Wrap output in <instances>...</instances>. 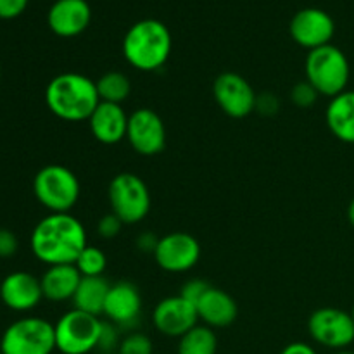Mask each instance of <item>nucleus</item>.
<instances>
[{
  "mask_svg": "<svg viewBox=\"0 0 354 354\" xmlns=\"http://www.w3.org/2000/svg\"><path fill=\"white\" fill-rule=\"evenodd\" d=\"M335 354H354L353 351H348V349H342V351H337Z\"/></svg>",
  "mask_w": 354,
  "mask_h": 354,
  "instance_id": "obj_37",
  "label": "nucleus"
},
{
  "mask_svg": "<svg viewBox=\"0 0 354 354\" xmlns=\"http://www.w3.org/2000/svg\"><path fill=\"white\" fill-rule=\"evenodd\" d=\"M211 283H207L206 280H201V279H192L189 280V282L183 283L182 287V292H180V296L185 297L187 301H190V303L196 304L197 301L203 297V294L206 292L207 289H209Z\"/></svg>",
  "mask_w": 354,
  "mask_h": 354,
  "instance_id": "obj_30",
  "label": "nucleus"
},
{
  "mask_svg": "<svg viewBox=\"0 0 354 354\" xmlns=\"http://www.w3.org/2000/svg\"><path fill=\"white\" fill-rule=\"evenodd\" d=\"M279 99H277L275 95H272V93H261V95H258V99H256L254 111L265 114V116H272V114H275L277 111H279Z\"/></svg>",
  "mask_w": 354,
  "mask_h": 354,
  "instance_id": "obj_33",
  "label": "nucleus"
},
{
  "mask_svg": "<svg viewBox=\"0 0 354 354\" xmlns=\"http://www.w3.org/2000/svg\"><path fill=\"white\" fill-rule=\"evenodd\" d=\"M213 97L220 109L235 120L254 113L256 99H258L251 83L244 76L232 71L216 76L213 83Z\"/></svg>",
  "mask_w": 354,
  "mask_h": 354,
  "instance_id": "obj_10",
  "label": "nucleus"
},
{
  "mask_svg": "<svg viewBox=\"0 0 354 354\" xmlns=\"http://www.w3.org/2000/svg\"><path fill=\"white\" fill-rule=\"evenodd\" d=\"M325 121L335 138L346 144H354V90H346L330 99Z\"/></svg>",
  "mask_w": 354,
  "mask_h": 354,
  "instance_id": "obj_21",
  "label": "nucleus"
},
{
  "mask_svg": "<svg viewBox=\"0 0 354 354\" xmlns=\"http://www.w3.org/2000/svg\"><path fill=\"white\" fill-rule=\"evenodd\" d=\"M201 258V245L187 232H171L159 237L154 259L168 273H183L192 270Z\"/></svg>",
  "mask_w": 354,
  "mask_h": 354,
  "instance_id": "obj_12",
  "label": "nucleus"
},
{
  "mask_svg": "<svg viewBox=\"0 0 354 354\" xmlns=\"http://www.w3.org/2000/svg\"><path fill=\"white\" fill-rule=\"evenodd\" d=\"M30 245L38 261L54 266L75 265L88 242L78 218L69 213H50L35 225Z\"/></svg>",
  "mask_w": 354,
  "mask_h": 354,
  "instance_id": "obj_1",
  "label": "nucleus"
},
{
  "mask_svg": "<svg viewBox=\"0 0 354 354\" xmlns=\"http://www.w3.org/2000/svg\"><path fill=\"white\" fill-rule=\"evenodd\" d=\"M128 116L121 104L100 102L92 116L88 118V127L93 138L104 145L120 144L127 138Z\"/></svg>",
  "mask_w": 354,
  "mask_h": 354,
  "instance_id": "obj_18",
  "label": "nucleus"
},
{
  "mask_svg": "<svg viewBox=\"0 0 354 354\" xmlns=\"http://www.w3.org/2000/svg\"><path fill=\"white\" fill-rule=\"evenodd\" d=\"M171 54V33L158 19H142L127 31L123 38V55L128 64L138 71H158Z\"/></svg>",
  "mask_w": 354,
  "mask_h": 354,
  "instance_id": "obj_3",
  "label": "nucleus"
},
{
  "mask_svg": "<svg viewBox=\"0 0 354 354\" xmlns=\"http://www.w3.org/2000/svg\"><path fill=\"white\" fill-rule=\"evenodd\" d=\"M111 213L124 225H135L144 220L151 211V192L144 180L135 173H120L107 189Z\"/></svg>",
  "mask_w": 354,
  "mask_h": 354,
  "instance_id": "obj_6",
  "label": "nucleus"
},
{
  "mask_svg": "<svg viewBox=\"0 0 354 354\" xmlns=\"http://www.w3.org/2000/svg\"><path fill=\"white\" fill-rule=\"evenodd\" d=\"M351 68L344 52L328 44L310 50L306 57V80L320 95L334 99L346 92Z\"/></svg>",
  "mask_w": 354,
  "mask_h": 354,
  "instance_id": "obj_4",
  "label": "nucleus"
},
{
  "mask_svg": "<svg viewBox=\"0 0 354 354\" xmlns=\"http://www.w3.org/2000/svg\"><path fill=\"white\" fill-rule=\"evenodd\" d=\"M45 102L48 111L59 120L78 123L88 121L100 104V97L92 78L80 73H62L48 82Z\"/></svg>",
  "mask_w": 354,
  "mask_h": 354,
  "instance_id": "obj_2",
  "label": "nucleus"
},
{
  "mask_svg": "<svg viewBox=\"0 0 354 354\" xmlns=\"http://www.w3.org/2000/svg\"><path fill=\"white\" fill-rule=\"evenodd\" d=\"M199 322L196 304L185 297L169 296L159 301L152 311V324L156 330L168 337H182L192 330Z\"/></svg>",
  "mask_w": 354,
  "mask_h": 354,
  "instance_id": "obj_13",
  "label": "nucleus"
},
{
  "mask_svg": "<svg viewBox=\"0 0 354 354\" xmlns=\"http://www.w3.org/2000/svg\"><path fill=\"white\" fill-rule=\"evenodd\" d=\"M318 97H320V93L315 90V86L308 80L296 83L290 90V100H292L294 106L301 107V109H310L311 106H315Z\"/></svg>",
  "mask_w": 354,
  "mask_h": 354,
  "instance_id": "obj_26",
  "label": "nucleus"
},
{
  "mask_svg": "<svg viewBox=\"0 0 354 354\" xmlns=\"http://www.w3.org/2000/svg\"><path fill=\"white\" fill-rule=\"evenodd\" d=\"M351 317H353V322H354V306H353V311H351Z\"/></svg>",
  "mask_w": 354,
  "mask_h": 354,
  "instance_id": "obj_38",
  "label": "nucleus"
},
{
  "mask_svg": "<svg viewBox=\"0 0 354 354\" xmlns=\"http://www.w3.org/2000/svg\"><path fill=\"white\" fill-rule=\"evenodd\" d=\"M55 349L62 354H88L99 346L102 320L73 308L54 325Z\"/></svg>",
  "mask_w": 354,
  "mask_h": 354,
  "instance_id": "obj_8",
  "label": "nucleus"
},
{
  "mask_svg": "<svg viewBox=\"0 0 354 354\" xmlns=\"http://www.w3.org/2000/svg\"><path fill=\"white\" fill-rule=\"evenodd\" d=\"M118 354H120V353H118Z\"/></svg>",
  "mask_w": 354,
  "mask_h": 354,
  "instance_id": "obj_40",
  "label": "nucleus"
},
{
  "mask_svg": "<svg viewBox=\"0 0 354 354\" xmlns=\"http://www.w3.org/2000/svg\"><path fill=\"white\" fill-rule=\"evenodd\" d=\"M127 140L140 156L161 154L166 147V127L156 111L140 107L128 116Z\"/></svg>",
  "mask_w": 354,
  "mask_h": 354,
  "instance_id": "obj_11",
  "label": "nucleus"
},
{
  "mask_svg": "<svg viewBox=\"0 0 354 354\" xmlns=\"http://www.w3.org/2000/svg\"><path fill=\"white\" fill-rule=\"evenodd\" d=\"M142 313L140 290L131 282L111 283L104 313L107 320L120 328H133Z\"/></svg>",
  "mask_w": 354,
  "mask_h": 354,
  "instance_id": "obj_15",
  "label": "nucleus"
},
{
  "mask_svg": "<svg viewBox=\"0 0 354 354\" xmlns=\"http://www.w3.org/2000/svg\"><path fill=\"white\" fill-rule=\"evenodd\" d=\"M0 354H2V351H0Z\"/></svg>",
  "mask_w": 354,
  "mask_h": 354,
  "instance_id": "obj_39",
  "label": "nucleus"
},
{
  "mask_svg": "<svg viewBox=\"0 0 354 354\" xmlns=\"http://www.w3.org/2000/svg\"><path fill=\"white\" fill-rule=\"evenodd\" d=\"M289 31L297 45L313 50V48L330 44L335 33V23L330 14L325 10L308 7L296 12V16L290 21Z\"/></svg>",
  "mask_w": 354,
  "mask_h": 354,
  "instance_id": "obj_14",
  "label": "nucleus"
},
{
  "mask_svg": "<svg viewBox=\"0 0 354 354\" xmlns=\"http://www.w3.org/2000/svg\"><path fill=\"white\" fill-rule=\"evenodd\" d=\"M28 6V0H0V19H14L21 16Z\"/></svg>",
  "mask_w": 354,
  "mask_h": 354,
  "instance_id": "obj_32",
  "label": "nucleus"
},
{
  "mask_svg": "<svg viewBox=\"0 0 354 354\" xmlns=\"http://www.w3.org/2000/svg\"><path fill=\"white\" fill-rule=\"evenodd\" d=\"M123 227L124 223L116 216V214L107 213L104 214V216L99 220V223H97V232H99V235L102 239H114L120 235L121 228Z\"/></svg>",
  "mask_w": 354,
  "mask_h": 354,
  "instance_id": "obj_29",
  "label": "nucleus"
},
{
  "mask_svg": "<svg viewBox=\"0 0 354 354\" xmlns=\"http://www.w3.org/2000/svg\"><path fill=\"white\" fill-rule=\"evenodd\" d=\"M80 282H82V273L75 265L48 266L40 279L44 299L52 301V303L73 301Z\"/></svg>",
  "mask_w": 354,
  "mask_h": 354,
  "instance_id": "obj_20",
  "label": "nucleus"
},
{
  "mask_svg": "<svg viewBox=\"0 0 354 354\" xmlns=\"http://www.w3.org/2000/svg\"><path fill=\"white\" fill-rule=\"evenodd\" d=\"M218 337L213 328L196 325L192 330L180 337L178 354H216Z\"/></svg>",
  "mask_w": 354,
  "mask_h": 354,
  "instance_id": "obj_23",
  "label": "nucleus"
},
{
  "mask_svg": "<svg viewBox=\"0 0 354 354\" xmlns=\"http://www.w3.org/2000/svg\"><path fill=\"white\" fill-rule=\"evenodd\" d=\"M120 330L121 328L118 327V325H114L113 322H102V330H100L99 346H97V349L104 354L120 351Z\"/></svg>",
  "mask_w": 354,
  "mask_h": 354,
  "instance_id": "obj_28",
  "label": "nucleus"
},
{
  "mask_svg": "<svg viewBox=\"0 0 354 354\" xmlns=\"http://www.w3.org/2000/svg\"><path fill=\"white\" fill-rule=\"evenodd\" d=\"M120 354H152V341L142 332H131L121 341Z\"/></svg>",
  "mask_w": 354,
  "mask_h": 354,
  "instance_id": "obj_27",
  "label": "nucleus"
},
{
  "mask_svg": "<svg viewBox=\"0 0 354 354\" xmlns=\"http://www.w3.org/2000/svg\"><path fill=\"white\" fill-rule=\"evenodd\" d=\"M17 248H19V242L14 232L0 228V258H10L16 254Z\"/></svg>",
  "mask_w": 354,
  "mask_h": 354,
  "instance_id": "obj_31",
  "label": "nucleus"
},
{
  "mask_svg": "<svg viewBox=\"0 0 354 354\" xmlns=\"http://www.w3.org/2000/svg\"><path fill=\"white\" fill-rule=\"evenodd\" d=\"M199 320L209 328H225L237 320L239 308L234 297L223 289L209 286L196 303Z\"/></svg>",
  "mask_w": 354,
  "mask_h": 354,
  "instance_id": "obj_19",
  "label": "nucleus"
},
{
  "mask_svg": "<svg viewBox=\"0 0 354 354\" xmlns=\"http://www.w3.org/2000/svg\"><path fill=\"white\" fill-rule=\"evenodd\" d=\"M348 220H349V223L354 227V199L349 203V206H348Z\"/></svg>",
  "mask_w": 354,
  "mask_h": 354,
  "instance_id": "obj_36",
  "label": "nucleus"
},
{
  "mask_svg": "<svg viewBox=\"0 0 354 354\" xmlns=\"http://www.w3.org/2000/svg\"><path fill=\"white\" fill-rule=\"evenodd\" d=\"M80 180L62 165H47L35 175L33 192L50 213H69L80 199Z\"/></svg>",
  "mask_w": 354,
  "mask_h": 354,
  "instance_id": "obj_5",
  "label": "nucleus"
},
{
  "mask_svg": "<svg viewBox=\"0 0 354 354\" xmlns=\"http://www.w3.org/2000/svg\"><path fill=\"white\" fill-rule=\"evenodd\" d=\"M55 328L50 322L26 317L10 324L0 339L2 354H52Z\"/></svg>",
  "mask_w": 354,
  "mask_h": 354,
  "instance_id": "obj_7",
  "label": "nucleus"
},
{
  "mask_svg": "<svg viewBox=\"0 0 354 354\" xmlns=\"http://www.w3.org/2000/svg\"><path fill=\"white\" fill-rule=\"evenodd\" d=\"M280 354H317L313 346L306 344V342H292V344L286 346Z\"/></svg>",
  "mask_w": 354,
  "mask_h": 354,
  "instance_id": "obj_35",
  "label": "nucleus"
},
{
  "mask_svg": "<svg viewBox=\"0 0 354 354\" xmlns=\"http://www.w3.org/2000/svg\"><path fill=\"white\" fill-rule=\"evenodd\" d=\"M100 102L121 104L130 97L131 82L120 71H107L95 82Z\"/></svg>",
  "mask_w": 354,
  "mask_h": 354,
  "instance_id": "obj_24",
  "label": "nucleus"
},
{
  "mask_svg": "<svg viewBox=\"0 0 354 354\" xmlns=\"http://www.w3.org/2000/svg\"><path fill=\"white\" fill-rule=\"evenodd\" d=\"M109 289L111 283L104 277H82V282L73 297V308L99 317L104 313Z\"/></svg>",
  "mask_w": 354,
  "mask_h": 354,
  "instance_id": "obj_22",
  "label": "nucleus"
},
{
  "mask_svg": "<svg viewBox=\"0 0 354 354\" xmlns=\"http://www.w3.org/2000/svg\"><path fill=\"white\" fill-rule=\"evenodd\" d=\"M92 19V10L86 0H57L47 14L48 28L57 37L71 38L83 33Z\"/></svg>",
  "mask_w": 354,
  "mask_h": 354,
  "instance_id": "obj_17",
  "label": "nucleus"
},
{
  "mask_svg": "<svg viewBox=\"0 0 354 354\" xmlns=\"http://www.w3.org/2000/svg\"><path fill=\"white\" fill-rule=\"evenodd\" d=\"M158 237H154L151 232H145V234H142L140 237L137 239V248L140 249L142 252H152V254H154L156 248H158Z\"/></svg>",
  "mask_w": 354,
  "mask_h": 354,
  "instance_id": "obj_34",
  "label": "nucleus"
},
{
  "mask_svg": "<svg viewBox=\"0 0 354 354\" xmlns=\"http://www.w3.org/2000/svg\"><path fill=\"white\" fill-rule=\"evenodd\" d=\"M75 266L82 273V277H102L107 268V258L99 248L86 245L76 259Z\"/></svg>",
  "mask_w": 354,
  "mask_h": 354,
  "instance_id": "obj_25",
  "label": "nucleus"
},
{
  "mask_svg": "<svg viewBox=\"0 0 354 354\" xmlns=\"http://www.w3.org/2000/svg\"><path fill=\"white\" fill-rule=\"evenodd\" d=\"M308 330L317 344L342 351L354 342L351 313L339 308H320L308 320Z\"/></svg>",
  "mask_w": 354,
  "mask_h": 354,
  "instance_id": "obj_9",
  "label": "nucleus"
},
{
  "mask_svg": "<svg viewBox=\"0 0 354 354\" xmlns=\"http://www.w3.org/2000/svg\"><path fill=\"white\" fill-rule=\"evenodd\" d=\"M0 299L9 310L31 311L44 299L40 279L30 272H12L0 282Z\"/></svg>",
  "mask_w": 354,
  "mask_h": 354,
  "instance_id": "obj_16",
  "label": "nucleus"
}]
</instances>
